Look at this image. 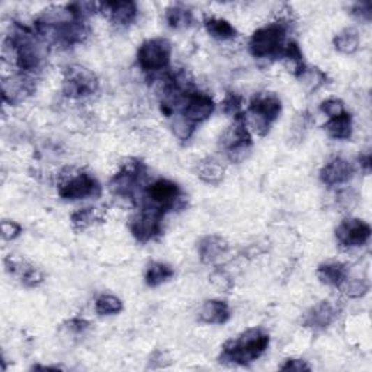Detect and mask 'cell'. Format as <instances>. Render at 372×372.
<instances>
[{
  "label": "cell",
  "mask_w": 372,
  "mask_h": 372,
  "mask_svg": "<svg viewBox=\"0 0 372 372\" xmlns=\"http://www.w3.org/2000/svg\"><path fill=\"white\" fill-rule=\"evenodd\" d=\"M101 10L106 12V16L110 17L114 25L117 27H130L138 15L137 5L130 0H124V2H105L101 3Z\"/></svg>",
  "instance_id": "14"
},
{
  "label": "cell",
  "mask_w": 372,
  "mask_h": 372,
  "mask_svg": "<svg viewBox=\"0 0 372 372\" xmlns=\"http://www.w3.org/2000/svg\"><path fill=\"white\" fill-rule=\"evenodd\" d=\"M371 237V227L359 218H346L336 228V240L346 249L364 246Z\"/></svg>",
  "instance_id": "11"
},
{
  "label": "cell",
  "mask_w": 372,
  "mask_h": 372,
  "mask_svg": "<svg viewBox=\"0 0 372 372\" xmlns=\"http://www.w3.org/2000/svg\"><path fill=\"white\" fill-rule=\"evenodd\" d=\"M147 209H153L165 216L166 212L178 208L182 201V191L178 184L169 179H158L153 182L146 192Z\"/></svg>",
  "instance_id": "5"
},
{
  "label": "cell",
  "mask_w": 372,
  "mask_h": 372,
  "mask_svg": "<svg viewBox=\"0 0 372 372\" xmlns=\"http://www.w3.org/2000/svg\"><path fill=\"white\" fill-rule=\"evenodd\" d=\"M3 99L9 103H17L24 101L34 91V83L28 77V75L13 76L10 79H5L2 83Z\"/></svg>",
  "instance_id": "17"
},
{
  "label": "cell",
  "mask_w": 372,
  "mask_h": 372,
  "mask_svg": "<svg viewBox=\"0 0 372 372\" xmlns=\"http://www.w3.org/2000/svg\"><path fill=\"white\" fill-rule=\"evenodd\" d=\"M214 110L216 103L209 95L202 92H191L185 101L182 117L192 126H197V124L207 121Z\"/></svg>",
  "instance_id": "12"
},
{
  "label": "cell",
  "mask_w": 372,
  "mask_h": 372,
  "mask_svg": "<svg viewBox=\"0 0 372 372\" xmlns=\"http://www.w3.org/2000/svg\"><path fill=\"white\" fill-rule=\"evenodd\" d=\"M68 13L72 15L75 21H84L86 17L95 15L98 10H101V3L96 2H76L70 3L66 6Z\"/></svg>",
  "instance_id": "30"
},
{
  "label": "cell",
  "mask_w": 372,
  "mask_h": 372,
  "mask_svg": "<svg viewBox=\"0 0 372 372\" xmlns=\"http://www.w3.org/2000/svg\"><path fill=\"white\" fill-rule=\"evenodd\" d=\"M122 308V301L114 295H101L95 303V310L99 315H114L121 313Z\"/></svg>",
  "instance_id": "29"
},
{
  "label": "cell",
  "mask_w": 372,
  "mask_h": 372,
  "mask_svg": "<svg viewBox=\"0 0 372 372\" xmlns=\"http://www.w3.org/2000/svg\"><path fill=\"white\" fill-rule=\"evenodd\" d=\"M146 176V166L137 158H130L122 165L121 170L114 176L110 182V189L114 195L121 198L134 200L135 193L140 191Z\"/></svg>",
  "instance_id": "4"
},
{
  "label": "cell",
  "mask_w": 372,
  "mask_h": 372,
  "mask_svg": "<svg viewBox=\"0 0 372 372\" xmlns=\"http://www.w3.org/2000/svg\"><path fill=\"white\" fill-rule=\"evenodd\" d=\"M252 144L253 141L249 128H247L246 114L241 111L235 117L233 126L220 138V146L225 151L230 162L241 163L251 154Z\"/></svg>",
  "instance_id": "2"
},
{
  "label": "cell",
  "mask_w": 372,
  "mask_h": 372,
  "mask_svg": "<svg viewBox=\"0 0 372 372\" xmlns=\"http://www.w3.org/2000/svg\"><path fill=\"white\" fill-rule=\"evenodd\" d=\"M298 79L303 82L310 91H317L318 87H322L326 83L327 76L322 72V70L306 67V70L303 73H301V76Z\"/></svg>",
  "instance_id": "31"
},
{
  "label": "cell",
  "mask_w": 372,
  "mask_h": 372,
  "mask_svg": "<svg viewBox=\"0 0 372 372\" xmlns=\"http://www.w3.org/2000/svg\"><path fill=\"white\" fill-rule=\"evenodd\" d=\"M99 223H103V211L101 208H83L72 214V225L76 232H83Z\"/></svg>",
  "instance_id": "22"
},
{
  "label": "cell",
  "mask_w": 372,
  "mask_h": 372,
  "mask_svg": "<svg viewBox=\"0 0 372 372\" xmlns=\"http://www.w3.org/2000/svg\"><path fill=\"white\" fill-rule=\"evenodd\" d=\"M172 128H173L174 135L178 137L179 140H189L191 135H192L193 131H195V126H192V124L188 122L182 115H181V117H176V118L173 119Z\"/></svg>",
  "instance_id": "34"
},
{
  "label": "cell",
  "mask_w": 372,
  "mask_h": 372,
  "mask_svg": "<svg viewBox=\"0 0 372 372\" xmlns=\"http://www.w3.org/2000/svg\"><path fill=\"white\" fill-rule=\"evenodd\" d=\"M282 57L288 64L290 72H292L295 77H299L301 73H303L307 67L303 60V52H301L297 43H290L285 48H283Z\"/></svg>",
  "instance_id": "28"
},
{
  "label": "cell",
  "mask_w": 372,
  "mask_h": 372,
  "mask_svg": "<svg viewBox=\"0 0 372 372\" xmlns=\"http://www.w3.org/2000/svg\"><path fill=\"white\" fill-rule=\"evenodd\" d=\"M162 214L153 209L144 208L130 223L133 236L140 243H147L162 235Z\"/></svg>",
  "instance_id": "10"
},
{
  "label": "cell",
  "mask_w": 372,
  "mask_h": 372,
  "mask_svg": "<svg viewBox=\"0 0 372 372\" xmlns=\"http://www.w3.org/2000/svg\"><path fill=\"white\" fill-rule=\"evenodd\" d=\"M172 44L165 38L147 40L137 51V60L140 67L149 73H156L165 70L170 63Z\"/></svg>",
  "instance_id": "7"
},
{
  "label": "cell",
  "mask_w": 372,
  "mask_h": 372,
  "mask_svg": "<svg viewBox=\"0 0 372 372\" xmlns=\"http://www.w3.org/2000/svg\"><path fill=\"white\" fill-rule=\"evenodd\" d=\"M21 233H22L21 224H17L16 221H10V220L2 221V237L5 240H15Z\"/></svg>",
  "instance_id": "36"
},
{
  "label": "cell",
  "mask_w": 372,
  "mask_h": 372,
  "mask_svg": "<svg viewBox=\"0 0 372 372\" xmlns=\"http://www.w3.org/2000/svg\"><path fill=\"white\" fill-rule=\"evenodd\" d=\"M205 29L214 40L227 41L237 37L236 28L221 17H208L205 21Z\"/></svg>",
  "instance_id": "23"
},
{
  "label": "cell",
  "mask_w": 372,
  "mask_h": 372,
  "mask_svg": "<svg viewBox=\"0 0 372 372\" xmlns=\"http://www.w3.org/2000/svg\"><path fill=\"white\" fill-rule=\"evenodd\" d=\"M352 15L357 16L359 21L369 22L371 17H372V6H371V2H359V3L353 5Z\"/></svg>",
  "instance_id": "37"
},
{
  "label": "cell",
  "mask_w": 372,
  "mask_h": 372,
  "mask_svg": "<svg viewBox=\"0 0 372 372\" xmlns=\"http://www.w3.org/2000/svg\"><path fill=\"white\" fill-rule=\"evenodd\" d=\"M282 371H297V372H303V371H310L311 368L306 364L303 359H288L285 364L281 366Z\"/></svg>",
  "instance_id": "38"
},
{
  "label": "cell",
  "mask_w": 372,
  "mask_h": 372,
  "mask_svg": "<svg viewBox=\"0 0 372 372\" xmlns=\"http://www.w3.org/2000/svg\"><path fill=\"white\" fill-rule=\"evenodd\" d=\"M269 346V334L262 329H249L223 346L220 362L249 365L260 358Z\"/></svg>",
  "instance_id": "1"
},
{
  "label": "cell",
  "mask_w": 372,
  "mask_h": 372,
  "mask_svg": "<svg viewBox=\"0 0 372 372\" xmlns=\"http://www.w3.org/2000/svg\"><path fill=\"white\" fill-rule=\"evenodd\" d=\"M166 22L173 29H186L193 22V15L182 5H173L166 10Z\"/></svg>",
  "instance_id": "27"
},
{
  "label": "cell",
  "mask_w": 372,
  "mask_h": 372,
  "mask_svg": "<svg viewBox=\"0 0 372 372\" xmlns=\"http://www.w3.org/2000/svg\"><path fill=\"white\" fill-rule=\"evenodd\" d=\"M228 252V243L221 236H205L198 243V255L202 263H214Z\"/></svg>",
  "instance_id": "18"
},
{
  "label": "cell",
  "mask_w": 372,
  "mask_h": 372,
  "mask_svg": "<svg viewBox=\"0 0 372 372\" xmlns=\"http://www.w3.org/2000/svg\"><path fill=\"white\" fill-rule=\"evenodd\" d=\"M317 278L320 279V282L325 283V285L339 288L348 279V268L339 262L323 263L317 268Z\"/></svg>",
  "instance_id": "20"
},
{
  "label": "cell",
  "mask_w": 372,
  "mask_h": 372,
  "mask_svg": "<svg viewBox=\"0 0 372 372\" xmlns=\"http://www.w3.org/2000/svg\"><path fill=\"white\" fill-rule=\"evenodd\" d=\"M225 169L220 161L214 157H207L198 163L197 176L198 178L208 184V185H218L224 179Z\"/></svg>",
  "instance_id": "21"
},
{
  "label": "cell",
  "mask_w": 372,
  "mask_h": 372,
  "mask_svg": "<svg viewBox=\"0 0 372 372\" xmlns=\"http://www.w3.org/2000/svg\"><path fill=\"white\" fill-rule=\"evenodd\" d=\"M211 281L216 283V285L221 290H230L232 288V281H230V278L224 274V272H216L211 275Z\"/></svg>",
  "instance_id": "39"
},
{
  "label": "cell",
  "mask_w": 372,
  "mask_h": 372,
  "mask_svg": "<svg viewBox=\"0 0 372 372\" xmlns=\"http://www.w3.org/2000/svg\"><path fill=\"white\" fill-rule=\"evenodd\" d=\"M320 110L322 112H325L329 118H336V117H339L342 115L345 111V105L341 99H327L325 101L322 105H320Z\"/></svg>",
  "instance_id": "35"
},
{
  "label": "cell",
  "mask_w": 372,
  "mask_h": 372,
  "mask_svg": "<svg viewBox=\"0 0 372 372\" xmlns=\"http://www.w3.org/2000/svg\"><path fill=\"white\" fill-rule=\"evenodd\" d=\"M102 193L101 184L89 173L77 172L64 176L59 185V195L66 201H79L86 198H99Z\"/></svg>",
  "instance_id": "6"
},
{
  "label": "cell",
  "mask_w": 372,
  "mask_h": 372,
  "mask_svg": "<svg viewBox=\"0 0 372 372\" xmlns=\"http://www.w3.org/2000/svg\"><path fill=\"white\" fill-rule=\"evenodd\" d=\"M287 29L283 24H271L253 32L249 50L256 59H272L282 56L285 48Z\"/></svg>",
  "instance_id": "3"
},
{
  "label": "cell",
  "mask_w": 372,
  "mask_h": 372,
  "mask_svg": "<svg viewBox=\"0 0 372 372\" xmlns=\"http://www.w3.org/2000/svg\"><path fill=\"white\" fill-rule=\"evenodd\" d=\"M336 317H338V308L334 304L330 301H322L306 314L304 325L315 330H323L334 322Z\"/></svg>",
  "instance_id": "16"
},
{
  "label": "cell",
  "mask_w": 372,
  "mask_h": 372,
  "mask_svg": "<svg viewBox=\"0 0 372 372\" xmlns=\"http://www.w3.org/2000/svg\"><path fill=\"white\" fill-rule=\"evenodd\" d=\"M89 322L83 320V318H73V320L68 322V330H72L75 333H83L86 332L87 329H89Z\"/></svg>",
  "instance_id": "40"
},
{
  "label": "cell",
  "mask_w": 372,
  "mask_h": 372,
  "mask_svg": "<svg viewBox=\"0 0 372 372\" xmlns=\"http://www.w3.org/2000/svg\"><path fill=\"white\" fill-rule=\"evenodd\" d=\"M327 134L334 140H348L352 135V117L348 112L342 115L330 118V121L325 126Z\"/></svg>",
  "instance_id": "25"
},
{
  "label": "cell",
  "mask_w": 372,
  "mask_h": 372,
  "mask_svg": "<svg viewBox=\"0 0 372 372\" xmlns=\"http://www.w3.org/2000/svg\"><path fill=\"white\" fill-rule=\"evenodd\" d=\"M282 111V105L278 96L272 94H260L251 102L249 112L253 118L255 131L259 135H267L271 124L278 119Z\"/></svg>",
  "instance_id": "9"
},
{
  "label": "cell",
  "mask_w": 372,
  "mask_h": 372,
  "mask_svg": "<svg viewBox=\"0 0 372 372\" xmlns=\"http://www.w3.org/2000/svg\"><path fill=\"white\" fill-rule=\"evenodd\" d=\"M359 162H361V168H364V170L366 173H369V170H371V154L366 153V154L361 156L359 157Z\"/></svg>",
  "instance_id": "41"
},
{
  "label": "cell",
  "mask_w": 372,
  "mask_h": 372,
  "mask_svg": "<svg viewBox=\"0 0 372 372\" xmlns=\"http://www.w3.org/2000/svg\"><path fill=\"white\" fill-rule=\"evenodd\" d=\"M353 173H355V169H353L352 163L342 157H334L323 166L320 172V179L327 186H338L349 182Z\"/></svg>",
  "instance_id": "13"
},
{
  "label": "cell",
  "mask_w": 372,
  "mask_h": 372,
  "mask_svg": "<svg viewBox=\"0 0 372 372\" xmlns=\"http://www.w3.org/2000/svg\"><path fill=\"white\" fill-rule=\"evenodd\" d=\"M5 265L8 272L16 275L27 287H38L44 282L43 272L22 259H16L10 255L5 259Z\"/></svg>",
  "instance_id": "15"
},
{
  "label": "cell",
  "mask_w": 372,
  "mask_h": 372,
  "mask_svg": "<svg viewBox=\"0 0 372 372\" xmlns=\"http://www.w3.org/2000/svg\"><path fill=\"white\" fill-rule=\"evenodd\" d=\"M241 105H243V98L235 92H228L221 103L223 112L227 115L236 117L237 114L241 112Z\"/></svg>",
  "instance_id": "33"
},
{
  "label": "cell",
  "mask_w": 372,
  "mask_h": 372,
  "mask_svg": "<svg viewBox=\"0 0 372 372\" xmlns=\"http://www.w3.org/2000/svg\"><path fill=\"white\" fill-rule=\"evenodd\" d=\"M339 288L342 290L343 294H346L350 298H359L368 292L369 285L362 279H353V281L346 279Z\"/></svg>",
  "instance_id": "32"
},
{
  "label": "cell",
  "mask_w": 372,
  "mask_h": 372,
  "mask_svg": "<svg viewBox=\"0 0 372 372\" xmlns=\"http://www.w3.org/2000/svg\"><path fill=\"white\" fill-rule=\"evenodd\" d=\"M232 317L228 304L221 299H208L200 310V320L207 325H224Z\"/></svg>",
  "instance_id": "19"
},
{
  "label": "cell",
  "mask_w": 372,
  "mask_h": 372,
  "mask_svg": "<svg viewBox=\"0 0 372 372\" xmlns=\"http://www.w3.org/2000/svg\"><path fill=\"white\" fill-rule=\"evenodd\" d=\"M333 44L343 54H353L359 48V34L355 28H345L336 35Z\"/></svg>",
  "instance_id": "26"
},
{
  "label": "cell",
  "mask_w": 372,
  "mask_h": 372,
  "mask_svg": "<svg viewBox=\"0 0 372 372\" xmlns=\"http://www.w3.org/2000/svg\"><path fill=\"white\" fill-rule=\"evenodd\" d=\"M174 269L163 262H151L146 271V283L151 288H156L173 278Z\"/></svg>",
  "instance_id": "24"
},
{
  "label": "cell",
  "mask_w": 372,
  "mask_h": 372,
  "mask_svg": "<svg viewBox=\"0 0 372 372\" xmlns=\"http://www.w3.org/2000/svg\"><path fill=\"white\" fill-rule=\"evenodd\" d=\"M98 77L89 68L82 66H70L64 72L63 94L70 99H82L98 91Z\"/></svg>",
  "instance_id": "8"
}]
</instances>
